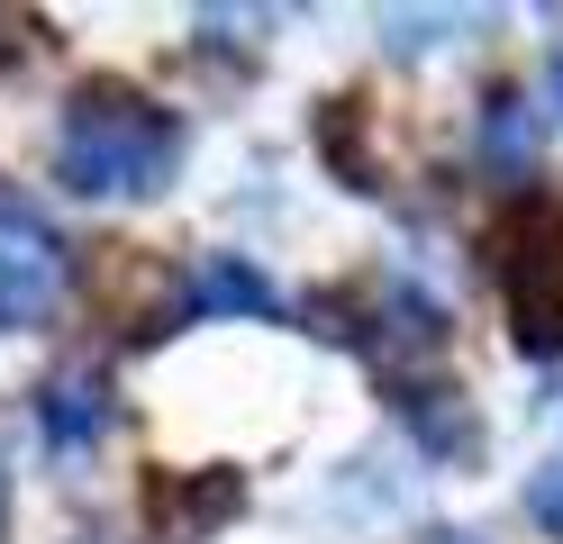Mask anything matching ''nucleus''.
I'll use <instances>...</instances> for the list:
<instances>
[{
  "label": "nucleus",
  "mask_w": 563,
  "mask_h": 544,
  "mask_svg": "<svg viewBox=\"0 0 563 544\" xmlns=\"http://www.w3.org/2000/svg\"><path fill=\"white\" fill-rule=\"evenodd\" d=\"M183 164V119L128 82H82L55 127V181L91 200H155Z\"/></svg>",
  "instance_id": "obj_1"
},
{
  "label": "nucleus",
  "mask_w": 563,
  "mask_h": 544,
  "mask_svg": "<svg viewBox=\"0 0 563 544\" xmlns=\"http://www.w3.org/2000/svg\"><path fill=\"white\" fill-rule=\"evenodd\" d=\"M482 245H490V281H500L518 345H563V200L518 191Z\"/></svg>",
  "instance_id": "obj_2"
},
{
  "label": "nucleus",
  "mask_w": 563,
  "mask_h": 544,
  "mask_svg": "<svg viewBox=\"0 0 563 544\" xmlns=\"http://www.w3.org/2000/svg\"><path fill=\"white\" fill-rule=\"evenodd\" d=\"M64 300V245L10 181H0V326H37Z\"/></svg>",
  "instance_id": "obj_3"
},
{
  "label": "nucleus",
  "mask_w": 563,
  "mask_h": 544,
  "mask_svg": "<svg viewBox=\"0 0 563 544\" xmlns=\"http://www.w3.org/2000/svg\"><path fill=\"white\" fill-rule=\"evenodd\" d=\"M155 526H173V535H209V526H228L236 518V508H245V490H236V471H209V481H183V490H173V471H155Z\"/></svg>",
  "instance_id": "obj_4"
},
{
  "label": "nucleus",
  "mask_w": 563,
  "mask_h": 544,
  "mask_svg": "<svg viewBox=\"0 0 563 544\" xmlns=\"http://www.w3.org/2000/svg\"><path fill=\"white\" fill-rule=\"evenodd\" d=\"M100 418H110V390H100L91 373H64V381H46L37 390V426H46V445H91L100 435Z\"/></svg>",
  "instance_id": "obj_5"
},
{
  "label": "nucleus",
  "mask_w": 563,
  "mask_h": 544,
  "mask_svg": "<svg viewBox=\"0 0 563 544\" xmlns=\"http://www.w3.org/2000/svg\"><path fill=\"white\" fill-rule=\"evenodd\" d=\"M200 309H245V318H273V281L264 273H245L236 254H200V281H191V318Z\"/></svg>",
  "instance_id": "obj_6"
},
{
  "label": "nucleus",
  "mask_w": 563,
  "mask_h": 544,
  "mask_svg": "<svg viewBox=\"0 0 563 544\" xmlns=\"http://www.w3.org/2000/svg\"><path fill=\"white\" fill-rule=\"evenodd\" d=\"M527 127H537V109H527L518 91H500V100H490V119H482V145H490L500 164H518V155H527Z\"/></svg>",
  "instance_id": "obj_7"
},
{
  "label": "nucleus",
  "mask_w": 563,
  "mask_h": 544,
  "mask_svg": "<svg viewBox=\"0 0 563 544\" xmlns=\"http://www.w3.org/2000/svg\"><path fill=\"white\" fill-rule=\"evenodd\" d=\"M527 508H537V518H545V526L563 535V463H545V471H537V490H527Z\"/></svg>",
  "instance_id": "obj_8"
},
{
  "label": "nucleus",
  "mask_w": 563,
  "mask_h": 544,
  "mask_svg": "<svg viewBox=\"0 0 563 544\" xmlns=\"http://www.w3.org/2000/svg\"><path fill=\"white\" fill-rule=\"evenodd\" d=\"M437 544H464V535H437Z\"/></svg>",
  "instance_id": "obj_9"
}]
</instances>
